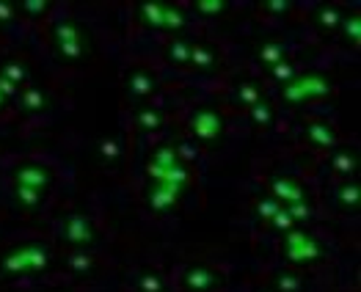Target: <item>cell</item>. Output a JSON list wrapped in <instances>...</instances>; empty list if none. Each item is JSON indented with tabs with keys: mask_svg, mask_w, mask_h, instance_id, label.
I'll use <instances>...</instances> for the list:
<instances>
[{
	"mask_svg": "<svg viewBox=\"0 0 361 292\" xmlns=\"http://www.w3.org/2000/svg\"><path fill=\"white\" fill-rule=\"evenodd\" d=\"M50 41H53L55 61H61L67 67L88 64L91 55H94V36H91V31L83 22L72 20V17H64V20L53 22Z\"/></svg>",
	"mask_w": 361,
	"mask_h": 292,
	"instance_id": "1",
	"label": "cell"
},
{
	"mask_svg": "<svg viewBox=\"0 0 361 292\" xmlns=\"http://www.w3.org/2000/svg\"><path fill=\"white\" fill-rule=\"evenodd\" d=\"M282 256L292 270L295 267H315L325 259V246L315 232L295 226L287 234H282Z\"/></svg>",
	"mask_w": 361,
	"mask_h": 292,
	"instance_id": "2",
	"label": "cell"
},
{
	"mask_svg": "<svg viewBox=\"0 0 361 292\" xmlns=\"http://www.w3.org/2000/svg\"><path fill=\"white\" fill-rule=\"evenodd\" d=\"M146 180L157 182H177L190 187L193 185V168L185 163L174 144H160L152 149L146 160Z\"/></svg>",
	"mask_w": 361,
	"mask_h": 292,
	"instance_id": "3",
	"label": "cell"
},
{
	"mask_svg": "<svg viewBox=\"0 0 361 292\" xmlns=\"http://www.w3.org/2000/svg\"><path fill=\"white\" fill-rule=\"evenodd\" d=\"M282 100L287 105H306V102H320L334 94V83L323 72H298L289 83L279 88Z\"/></svg>",
	"mask_w": 361,
	"mask_h": 292,
	"instance_id": "4",
	"label": "cell"
},
{
	"mask_svg": "<svg viewBox=\"0 0 361 292\" xmlns=\"http://www.w3.org/2000/svg\"><path fill=\"white\" fill-rule=\"evenodd\" d=\"M188 133L193 138V144L207 146V149H216L223 135H226V116L210 105V102H202L190 110L188 116Z\"/></svg>",
	"mask_w": 361,
	"mask_h": 292,
	"instance_id": "5",
	"label": "cell"
},
{
	"mask_svg": "<svg viewBox=\"0 0 361 292\" xmlns=\"http://www.w3.org/2000/svg\"><path fill=\"white\" fill-rule=\"evenodd\" d=\"M53 259V251L44 243H22L6 251L0 259V270L8 276H25V273H41L47 270Z\"/></svg>",
	"mask_w": 361,
	"mask_h": 292,
	"instance_id": "6",
	"label": "cell"
},
{
	"mask_svg": "<svg viewBox=\"0 0 361 292\" xmlns=\"http://www.w3.org/2000/svg\"><path fill=\"white\" fill-rule=\"evenodd\" d=\"M61 240L74 248V251H86L91 246L100 243V229L94 226V220L88 218L86 213H70L61 218Z\"/></svg>",
	"mask_w": 361,
	"mask_h": 292,
	"instance_id": "7",
	"label": "cell"
},
{
	"mask_svg": "<svg viewBox=\"0 0 361 292\" xmlns=\"http://www.w3.org/2000/svg\"><path fill=\"white\" fill-rule=\"evenodd\" d=\"M188 193L185 185L177 182H157V180H146L144 185V207L149 213H171L182 204V196Z\"/></svg>",
	"mask_w": 361,
	"mask_h": 292,
	"instance_id": "8",
	"label": "cell"
},
{
	"mask_svg": "<svg viewBox=\"0 0 361 292\" xmlns=\"http://www.w3.org/2000/svg\"><path fill=\"white\" fill-rule=\"evenodd\" d=\"M11 182L14 187H28L47 196V190L55 185V171L41 160H20L11 168Z\"/></svg>",
	"mask_w": 361,
	"mask_h": 292,
	"instance_id": "9",
	"label": "cell"
},
{
	"mask_svg": "<svg viewBox=\"0 0 361 292\" xmlns=\"http://www.w3.org/2000/svg\"><path fill=\"white\" fill-rule=\"evenodd\" d=\"M160 91V77L155 69H149V67H130L127 72H124V94L133 100V102H146V100H152L155 94Z\"/></svg>",
	"mask_w": 361,
	"mask_h": 292,
	"instance_id": "10",
	"label": "cell"
},
{
	"mask_svg": "<svg viewBox=\"0 0 361 292\" xmlns=\"http://www.w3.org/2000/svg\"><path fill=\"white\" fill-rule=\"evenodd\" d=\"M223 284V273L210 265H188L182 273V287L188 292H213Z\"/></svg>",
	"mask_w": 361,
	"mask_h": 292,
	"instance_id": "11",
	"label": "cell"
},
{
	"mask_svg": "<svg viewBox=\"0 0 361 292\" xmlns=\"http://www.w3.org/2000/svg\"><path fill=\"white\" fill-rule=\"evenodd\" d=\"M303 141L315 152H331L334 146H339V130L325 119H309L303 124Z\"/></svg>",
	"mask_w": 361,
	"mask_h": 292,
	"instance_id": "12",
	"label": "cell"
},
{
	"mask_svg": "<svg viewBox=\"0 0 361 292\" xmlns=\"http://www.w3.org/2000/svg\"><path fill=\"white\" fill-rule=\"evenodd\" d=\"M17 108L22 110L25 116H41V113H47V110L53 108V97L39 83H28L17 94Z\"/></svg>",
	"mask_w": 361,
	"mask_h": 292,
	"instance_id": "13",
	"label": "cell"
},
{
	"mask_svg": "<svg viewBox=\"0 0 361 292\" xmlns=\"http://www.w3.org/2000/svg\"><path fill=\"white\" fill-rule=\"evenodd\" d=\"M268 190H270V196H273L282 207H289V204L306 199V185L292 180V177H284V174L270 177V180H268Z\"/></svg>",
	"mask_w": 361,
	"mask_h": 292,
	"instance_id": "14",
	"label": "cell"
},
{
	"mask_svg": "<svg viewBox=\"0 0 361 292\" xmlns=\"http://www.w3.org/2000/svg\"><path fill=\"white\" fill-rule=\"evenodd\" d=\"M265 94H262V86H259V80H254V77H237L235 83H232V88H229V102L235 105V108H254L259 100H262Z\"/></svg>",
	"mask_w": 361,
	"mask_h": 292,
	"instance_id": "15",
	"label": "cell"
},
{
	"mask_svg": "<svg viewBox=\"0 0 361 292\" xmlns=\"http://www.w3.org/2000/svg\"><path fill=\"white\" fill-rule=\"evenodd\" d=\"M328 166H331V171H334V174H339V177H348V180H350V174L359 168V152L348 144L334 146V149H331V154H328Z\"/></svg>",
	"mask_w": 361,
	"mask_h": 292,
	"instance_id": "16",
	"label": "cell"
},
{
	"mask_svg": "<svg viewBox=\"0 0 361 292\" xmlns=\"http://www.w3.org/2000/svg\"><path fill=\"white\" fill-rule=\"evenodd\" d=\"M190 67L199 72H216L221 67V50L210 41H193L190 44Z\"/></svg>",
	"mask_w": 361,
	"mask_h": 292,
	"instance_id": "17",
	"label": "cell"
},
{
	"mask_svg": "<svg viewBox=\"0 0 361 292\" xmlns=\"http://www.w3.org/2000/svg\"><path fill=\"white\" fill-rule=\"evenodd\" d=\"M190 44H193V39L188 36H171L166 41V47H163V58H166V64H171V67H177V69H185V67H190Z\"/></svg>",
	"mask_w": 361,
	"mask_h": 292,
	"instance_id": "18",
	"label": "cell"
},
{
	"mask_svg": "<svg viewBox=\"0 0 361 292\" xmlns=\"http://www.w3.org/2000/svg\"><path fill=\"white\" fill-rule=\"evenodd\" d=\"M188 22H190V14H188L185 6H180V3H163V34L182 36Z\"/></svg>",
	"mask_w": 361,
	"mask_h": 292,
	"instance_id": "19",
	"label": "cell"
},
{
	"mask_svg": "<svg viewBox=\"0 0 361 292\" xmlns=\"http://www.w3.org/2000/svg\"><path fill=\"white\" fill-rule=\"evenodd\" d=\"M136 17L146 31L163 34V3L160 0H141L136 3Z\"/></svg>",
	"mask_w": 361,
	"mask_h": 292,
	"instance_id": "20",
	"label": "cell"
},
{
	"mask_svg": "<svg viewBox=\"0 0 361 292\" xmlns=\"http://www.w3.org/2000/svg\"><path fill=\"white\" fill-rule=\"evenodd\" d=\"M342 17H345V11H342L336 3H323V6H317L315 14H312L315 28H317L320 34H336Z\"/></svg>",
	"mask_w": 361,
	"mask_h": 292,
	"instance_id": "21",
	"label": "cell"
},
{
	"mask_svg": "<svg viewBox=\"0 0 361 292\" xmlns=\"http://www.w3.org/2000/svg\"><path fill=\"white\" fill-rule=\"evenodd\" d=\"M0 77H6L8 83H14L17 88H25L31 83V67H28V61H22L17 55H8L0 64Z\"/></svg>",
	"mask_w": 361,
	"mask_h": 292,
	"instance_id": "22",
	"label": "cell"
},
{
	"mask_svg": "<svg viewBox=\"0 0 361 292\" xmlns=\"http://www.w3.org/2000/svg\"><path fill=\"white\" fill-rule=\"evenodd\" d=\"M284 58H289L284 41H279V39H262V41H259V47H256V61H259V64H265V67L270 69V67L282 64Z\"/></svg>",
	"mask_w": 361,
	"mask_h": 292,
	"instance_id": "23",
	"label": "cell"
},
{
	"mask_svg": "<svg viewBox=\"0 0 361 292\" xmlns=\"http://www.w3.org/2000/svg\"><path fill=\"white\" fill-rule=\"evenodd\" d=\"M336 34L342 36V41H345L348 47L359 50V44H361V14L359 11H345V17H342Z\"/></svg>",
	"mask_w": 361,
	"mask_h": 292,
	"instance_id": "24",
	"label": "cell"
},
{
	"mask_svg": "<svg viewBox=\"0 0 361 292\" xmlns=\"http://www.w3.org/2000/svg\"><path fill=\"white\" fill-rule=\"evenodd\" d=\"M133 121H136V127L141 133H157L166 124V116L157 108H152V105H141V108L133 113Z\"/></svg>",
	"mask_w": 361,
	"mask_h": 292,
	"instance_id": "25",
	"label": "cell"
},
{
	"mask_svg": "<svg viewBox=\"0 0 361 292\" xmlns=\"http://www.w3.org/2000/svg\"><path fill=\"white\" fill-rule=\"evenodd\" d=\"M273 292H303V276L292 267H279L273 273Z\"/></svg>",
	"mask_w": 361,
	"mask_h": 292,
	"instance_id": "26",
	"label": "cell"
},
{
	"mask_svg": "<svg viewBox=\"0 0 361 292\" xmlns=\"http://www.w3.org/2000/svg\"><path fill=\"white\" fill-rule=\"evenodd\" d=\"M97 152H100V157H103V163H119L122 157H124V141L119 138V135H105V138H100V144H97Z\"/></svg>",
	"mask_w": 361,
	"mask_h": 292,
	"instance_id": "27",
	"label": "cell"
},
{
	"mask_svg": "<svg viewBox=\"0 0 361 292\" xmlns=\"http://www.w3.org/2000/svg\"><path fill=\"white\" fill-rule=\"evenodd\" d=\"M249 119L256 127H270V124H276V105L268 97H262L254 108H249Z\"/></svg>",
	"mask_w": 361,
	"mask_h": 292,
	"instance_id": "28",
	"label": "cell"
},
{
	"mask_svg": "<svg viewBox=\"0 0 361 292\" xmlns=\"http://www.w3.org/2000/svg\"><path fill=\"white\" fill-rule=\"evenodd\" d=\"M336 201H339V207L342 210H356L361 201V187L356 180H348V182H342L339 187H336Z\"/></svg>",
	"mask_w": 361,
	"mask_h": 292,
	"instance_id": "29",
	"label": "cell"
},
{
	"mask_svg": "<svg viewBox=\"0 0 361 292\" xmlns=\"http://www.w3.org/2000/svg\"><path fill=\"white\" fill-rule=\"evenodd\" d=\"M14 8H17V17L41 20V17H47V11L53 8V3H50V0H20V3H14Z\"/></svg>",
	"mask_w": 361,
	"mask_h": 292,
	"instance_id": "30",
	"label": "cell"
},
{
	"mask_svg": "<svg viewBox=\"0 0 361 292\" xmlns=\"http://www.w3.org/2000/svg\"><path fill=\"white\" fill-rule=\"evenodd\" d=\"M136 284H138V290L141 292H163L166 290V279H163L155 267H144V270L138 273Z\"/></svg>",
	"mask_w": 361,
	"mask_h": 292,
	"instance_id": "31",
	"label": "cell"
},
{
	"mask_svg": "<svg viewBox=\"0 0 361 292\" xmlns=\"http://www.w3.org/2000/svg\"><path fill=\"white\" fill-rule=\"evenodd\" d=\"M14 199L22 210L28 213H37L39 207L44 204V193H37V190H28V187H14Z\"/></svg>",
	"mask_w": 361,
	"mask_h": 292,
	"instance_id": "32",
	"label": "cell"
},
{
	"mask_svg": "<svg viewBox=\"0 0 361 292\" xmlns=\"http://www.w3.org/2000/svg\"><path fill=\"white\" fill-rule=\"evenodd\" d=\"M190 8H193L196 14H202V17H221V14H226L232 6H229L226 0H196Z\"/></svg>",
	"mask_w": 361,
	"mask_h": 292,
	"instance_id": "33",
	"label": "cell"
},
{
	"mask_svg": "<svg viewBox=\"0 0 361 292\" xmlns=\"http://www.w3.org/2000/svg\"><path fill=\"white\" fill-rule=\"evenodd\" d=\"M295 74H298V64H295L292 58H284L282 64L270 67V80H276L279 86H284V83H289V80H292Z\"/></svg>",
	"mask_w": 361,
	"mask_h": 292,
	"instance_id": "34",
	"label": "cell"
},
{
	"mask_svg": "<svg viewBox=\"0 0 361 292\" xmlns=\"http://www.w3.org/2000/svg\"><path fill=\"white\" fill-rule=\"evenodd\" d=\"M67 267L72 273H88L94 267V256H88L86 251H72V254L67 256Z\"/></svg>",
	"mask_w": 361,
	"mask_h": 292,
	"instance_id": "35",
	"label": "cell"
},
{
	"mask_svg": "<svg viewBox=\"0 0 361 292\" xmlns=\"http://www.w3.org/2000/svg\"><path fill=\"white\" fill-rule=\"evenodd\" d=\"M289 215H292V220H295V226H301V223H306V220H312V215H315V207L303 199V201H295V204H289V207H284Z\"/></svg>",
	"mask_w": 361,
	"mask_h": 292,
	"instance_id": "36",
	"label": "cell"
},
{
	"mask_svg": "<svg viewBox=\"0 0 361 292\" xmlns=\"http://www.w3.org/2000/svg\"><path fill=\"white\" fill-rule=\"evenodd\" d=\"M279 210H282V204H279L273 196H262V199H256V215H259L262 220H270Z\"/></svg>",
	"mask_w": 361,
	"mask_h": 292,
	"instance_id": "37",
	"label": "cell"
},
{
	"mask_svg": "<svg viewBox=\"0 0 361 292\" xmlns=\"http://www.w3.org/2000/svg\"><path fill=\"white\" fill-rule=\"evenodd\" d=\"M268 223H270V229H273V232H279V234H287L289 229H295V220H292V215H289L284 207H282L273 218L268 220Z\"/></svg>",
	"mask_w": 361,
	"mask_h": 292,
	"instance_id": "38",
	"label": "cell"
},
{
	"mask_svg": "<svg viewBox=\"0 0 361 292\" xmlns=\"http://www.w3.org/2000/svg\"><path fill=\"white\" fill-rule=\"evenodd\" d=\"M14 20H17V8H14V3H11V0H0V28L11 25Z\"/></svg>",
	"mask_w": 361,
	"mask_h": 292,
	"instance_id": "39",
	"label": "cell"
},
{
	"mask_svg": "<svg viewBox=\"0 0 361 292\" xmlns=\"http://www.w3.org/2000/svg\"><path fill=\"white\" fill-rule=\"evenodd\" d=\"M262 8H265V11H273V14L279 17V14H287L292 6L284 3V0H265V3H262Z\"/></svg>",
	"mask_w": 361,
	"mask_h": 292,
	"instance_id": "40",
	"label": "cell"
},
{
	"mask_svg": "<svg viewBox=\"0 0 361 292\" xmlns=\"http://www.w3.org/2000/svg\"><path fill=\"white\" fill-rule=\"evenodd\" d=\"M0 94H3V97H6L8 102H11V100H17V94H20V88H17L14 83H8L6 77H0Z\"/></svg>",
	"mask_w": 361,
	"mask_h": 292,
	"instance_id": "41",
	"label": "cell"
},
{
	"mask_svg": "<svg viewBox=\"0 0 361 292\" xmlns=\"http://www.w3.org/2000/svg\"><path fill=\"white\" fill-rule=\"evenodd\" d=\"M8 108V100H6V97H3V94H0V113H3V110Z\"/></svg>",
	"mask_w": 361,
	"mask_h": 292,
	"instance_id": "42",
	"label": "cell"
},
{
	"mask_svg": "<svg viewBox=\"0 0 361 292\" xmlns=\"http://www.w3.org/2000/svg\"><path fill=\"white\" fill-rule=\"evenodd\" d=\"M259 292H273V290H259Z\"/></svg>",
	"mask_w": 361,
	"mask_h": 292,
	"instance_id": "43",
	"label": "cell"
}]
</instances>
